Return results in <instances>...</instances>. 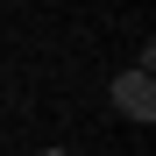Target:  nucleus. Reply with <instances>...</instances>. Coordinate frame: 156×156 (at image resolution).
<instances>
[{
  "instance_id": "nucleus-1",
  "label": "nucleus",
  "mask_w": 156,
  "mask_h": 156,
  "mask_svg": "<svg viewBox=\"0 0 156 156\" xmlns=\"http://www.w3.org/2000/svg\"><path fill=\"white\" fill-rule=\"evenodd\" d=\"M107 99H114V114H121V121H142V128L156 121V78H149V71H135V64L107 85Z\"/></svg>"
}]
</instances>
